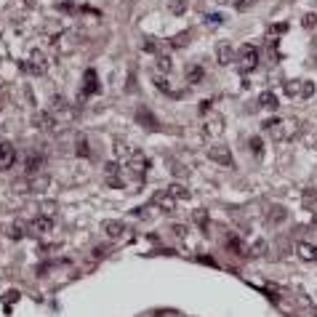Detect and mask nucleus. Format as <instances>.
Wrapping results in <instances>:
<instances>
[{"mask_svg": "<svg viewBox=\"0 0 317 317\" xmlns=\"http://www.w3.org/2000/svg\"><path fill=\"white\" fill-rule=\"evenodd\" d=\"M123 168H125V176H128V179L144 181L147 179V171H149V160H147V155H144L141 149H134L131 157H128V163H125Z\"/></svg>", "mask_w": 317, "mask_h": 317, "instance_id": "f257e3e1", "label": "nucleus"}, {"mask_svg": "<svg viewBox=\"0 0 317 317\" xmlns=\"http://www.w3.org/2000/svg\"><path fill=\"white\" fill-rule=\"evenodd\" d=\"M264 128L269 131V136H272L275 141H288V139L296 136L299 123H296V120H267V123H264Z\"/></svg>", "mask_w": 317, "mask_h": 317, "instance_id": "f03ea898", "label": "nucleus"}, {"mask_svg": "<svg viewBox=\"0 0 317 317\" xmlns=\"http://www.w3.org/2000/svg\"><path fill=\"white\" fill-rule=\"evenodd\" d=\"M48 70V59L40 48H35L30 54V59H24L22 62V72H27V75H43V72Z\"/></svg>", "mask_w": 317, "mask_h": 317, "instance_id": "7ed1b4c3", "label": "nucleus"}, {"mask_svg": "<svg viewBox=\"0 0 317 317\" xmlns=\"http://www.w3.org/2000/svg\"><path fill=\"white\" fill-rule=\"evenodd\" d=\"M104 179H107V184H109V187H115V189H120V187H125V184H128L125 168H123L117 160H112V163H107V166H104Z\"/></svg>", "mask_w": 317, "mask_h": 317, "instance_id": "20e7f679", "label": "nucleus"}, {"mask_svg": "<svg viewBox=\"0 0 317 317\" xmlns=\"http://www.w3.org/2000/svg\"><path fill=\"white\" fill-rule=\"evenodd\" d=\"M256 67H259V51H256V45H243L240 59H237V70L240 72H253Z\"/></svg>", "mask_w": 317, "mask_h": 317, "instance_id": "39448f33", "label": "nucleus"}, {"mask_svg": "<svg viewBox=\"0 0 317 317\" xmlns=\"http://www.w3.org/2000/svg\"><path fill=\"white\" fill-rule=\"evenodd\" d=\"M30 224V237H45V235H51L54 232V219L51 216H35L32 221H27Z\"/></svg>", "mask_w": 317, "mask_h": 317, "instance_id": "423d86ee", "label": "nucleus"}, {"mask_svg": "<svg viewBox=\"0 0 317 317\" xmlns=\"http://www.w3.org/2000/svg\"><path fill=\"white\" fill-rule=\"evenodd\" d=\"M48 184H51V176L48 174H43V171H37V174H32L27 181H24V189L32 195H43L45 189H48Z\"/></svg>", "mask_w": 317, "mask_h": 317, "instance_id": "0eeeda50", "label": "nucleus"}, {"mask_svg": "<svg viewBox=\"0 0 317 317\" xmlns=\"http://www.w3.org/2000/svg\"><path fill=\"white\" fill-rule=\"evenodd\" d=\"M221 134H224V117L219 115V112H213V115H208L206 120H203V136L216 139Z\"/></svg>", "mask_w": 317, "mask_h": 317, "instance_id": "6e6552de", "label": "nucleus"}, {"mask_svg": "<svg viewBox=\"0 0 317 317\" xmlns=\"http://www.w3.org/2000/svg\"><path fill=\"white\" fill-rule=\"evenodd\" d=\"M208 160H213L216 166H232V152L229 147H224V144H213V147L208 149Z\"/></svg>", "mask_w": 317, "mask_h": 317, "instance_id": "1a4fd4ad", "label": "nucleus"}, {"mask_svg": "<svg viewBox=\"0 0 317 317\" xmlns=\"http://www.w3.org/2000/svg\"><path fill=\"white\" fill-rule=\"evenodd\" d=\"M16 163V149L11 141H0V171H8L14 168Z\"/></svg>", "mask_w": 317, "mask_h": 317, "instance_id": "9d476101", "label": "nucleus"}, {"mask_svg": "<svg viewBox=\"0 0 317 317\" xmlns=\"http://www.w3.org/2000/svg\"><path fill=\"white\" fill-rule=\"evenodd\" d=\"M32 120H35V125H37V128H40V131H48V134H51V131H56V115H54V112H35V117H32Z\"/></svg>", "mask_w": 317, "mask_h": 317, "instance_id": "9b49d317", "label": "nucleus"}, {"mask_svg": "<svg viewBox=\"0 0 317 317\" xmlns=\"http://www.w3.org/2000/svg\"><path fill=\"white\" fill-rule=\"evenodd\" d=\"M99 91V77H96V70H85L83 75V91H80V99H88L91 94Z\"/></svg>", "mask_w": 317, "mask_h": 317, "instance_id": "f8f14e48", "label": "nucleus"}, {"mask_svg": "<svg viewBox=\"0 0 317 317\" xmlns=\"http://www.w3.org/2000/svg\"><path fill=\"white\" fill-rule=\"evenodd\" d=\"M43 163H45V155H40V152L32 149L27 155V163H24V171H27V176L37 174V171H43Z\"/></svg>", "mask_w": 317, "mask_h": 317, "instance_id": "ddd939ff", "label": "nucleus"}, {"mask_svg": "<svg viewBox=\"0 0 317 317\" xmlns=\"http://www.w3.org/2000/svg\"><path fill=\"white\" fill-rule=\"evenodd\" d=\"M296 256H299L301 261H317V246L312 243H296Z\"/></svg>", "mask_w": 317, "mask_h": 317, "instance_id": "4468645a", "label": "nucleus"}, {"mask_svg": "<svg viewBox=\"0 0 317 317\" xmlns=\"http://www.w3.org/2000/svg\"><path fill=\"white\" fill-rule=\"evenodd\" d=\"M216 62L221 64V67H227V64L235 62V48L229 43H219V48H216Z\"/></svg>", "mask_w": 317, "mask_h": 317, "instance_id": "2eb2a0df", "label": "nucleus"}, {"mask_svg": "<svg viewBox=\"0 0 317 317\" xmlns=\"http://www.w3.org/2000/svg\"><path fill=\"white\" fill-rule=\"evenodd\" d=\"M152 203H155V206L160 208V211H166V213H171V211L176 208V200H174V197H171V195L166 192V189H163V192H155V197H152Z\"/></svg>", "mask_w": 317, "mask_h": 317, "instance_id": "dca6fc26", "label": "nucleus"}, {"mask_svg": "<svg viewBox=\"0 0 317 317\" xmlns=\"http://www.w3.org/2000/svg\"><path fill=\"white\" fill-rule=\"evenodd\" d=\"M102 229H104V235H107V237H123L125 235V224L117 221V219H107L102 224Z\"/></svg>", "mask_w": 317, "mask_h": 317, "instance_id": "f3484780", "label": "nucleus"}, {"mask_svg": "<svg viewBox=\"0 0 317 317\" xmlns=\"http://www.w3.org/2000/svg\"><path fill=\"white\" fill-rule=\"evenodd\" d=\"M8 237H14V240H22V237H30V224L16 219L14 224L8 227Z\"/></svg>", "mask_w": 317, "mask_h": 317, "instance_id": "a211bd4d", "label": "nucleus"}, {"mask_svg": "<svg viewBox=\"0 0 317 317\" xmlns=\"http://www.w3.org/2000/svg\"><path fill=\"white\" fill-rule=\"evenodd\" d=\"M155 72H160V75H171V72H174V59H171L168 54H157Z\"/></svg>", "mask_w": 317, "mask_h": 317, "instance_id": "6ab92c4d", "label": "nucleus"}, {"mask_svg": "<svg viewBox=\"0 0 317 317\" xmlns=\"http://www.w3.org/2000/svg\"><path fill=\"white\" fill-rule=\"evenodd\" d=\"M288 219V211L282 208V206H272L269 208V216H267V224L269 227H275V224H282Z\"/></svg>", "mask_w": 317, "mask_h": 317, "instance_id": "aec40b11", "label": "nucleus"}, {"mask_svg": "<svg viewBox=\"0 0 317 317\" xmlns=\"http://www.w3.org/2000/svg\"><path fill=\"white\" fill-rule=\"evenodd\" d=\"M136 120L141 123V125H147L149 131H157V120H155V115H152V112H147V107H139L136 109Z\"/></svg>", "mask_w": 317, "mask_h": 317, "instance_id": "412c9836", "label": "nucleus"}, {"mask_svg": "<svg viewBox=\"0 0 317 317\" xmlns=\"http://www.w3.org/2000/svg\"><path fill=\"white\" fill-rule=\"evenodd\" d=\"M131 152H134V147H131V144H125V141H115V160L120 163V166H125V163H128Z\"/></svg>", "mask_w": 317, "mask_h": 317, "instance_id": "4be33fe9", "label": "nucleus"}, {"mask_svg": "<svg viewBox=\"0 0 317 317\" xmlns=\"http://www.w3.org/2000/svg\"><path fill=\"white\" fill-rule=\"evenodd\" d=\"M256 102H259V107H264V109H277L280 107V102H277V96L272 94V91H261Z\"/></svg>", "mask_w": 317, "mask_h": 317, "instance_id": "5701e85b", "label": "nucleus"}, {"mask_svg": "<svg viewBox=\"0 0 317 317\" xmlns=\"http://www.w3.org/2000/svg\"><path fill=\"white\" fill-rule=\"evenodd\" d=\"M250 259H264V256H269V243L267 240H256L253 246L248 248Z\"/></svg>", "mask_w": 317, "mask_h": 317, "instance_id": "b1692460", "label": "nucleus"}, {"mask_svg": "<svg viewBox=\"0 0 317 317\" xmlns=\"http://www.w3.org/2000/svg\"><path fill=\"white\" fill-rule=\"evenodd\" d=\"M203 75H206V70H203L200 64H192V67H187V72H184V77H187L189 85H197L203 80Z\"/></svg>", "mask_w": 317, "mask_h": 317, "instance_id": "393cba45", "label": "nucleus"}, {"mask_svg": "<svg viewBox=\"0 0 317 317\" xmlns=\"http://www.w3.org/2000/svg\"><path fill=\"white\" fill-rule=\"evenodd\" d=\"M51 112H54V115H67L70 112V104H67V99H64L62 94H56L54 99H51Z\"/></svg>", "mask_w": 317, "mask_h": 317, "instance_id": "a878e982", "label": "nucleus"}, {"mask_svg": "<svg viewBox=\"0 0 317 317\" xmlns=\"http://www.w3.org/2000/svg\"><path fill=\"white\" fill-rule=\"evenodd\" d=\"M224 246H227V250H232V253H246V246H243V240L237 235H227L224 237Z\"/></svg>", "mask_w": 317, "mask_h": 317, "instance_id": "bb28decb", "label": "nucleus"}, {"mask_svg": "<svg viewBox=\"0 0 317 317\" xmlns=\"http://www.w3.org/2000/svg\"><path fill=\"white\" fill-rule=\"evenodd\" d=\"M166 192L174 197V200H189V189L184 187V184H171Z\"/></svg>", "mask_w": 317, "mask_h": 317, "instance_id": "cd10ccee", "label": "nucleus"}, {"mask_svg": "<svg viewBox=\"0 0 317 317\" xmlns=\"http://www.w3.org/2000/svg\"><path fill=\"white\" fill-rule=\"evenodd\" d=\"M152 80H155V85H157V91H160V94H174V91H171V85H168V75L152 72Z\"/></svg>", "mask_w": 317, "mask_h": 317, "instance_id": "c85d7f7f", "label": "nucleus"}, {"mask_svg": "<svg viewBox=\"0 0 317 317\" xmlns=\"http://www.w3.org/2000/svg\"><path fill=\"white\" fill-rule=\"evenodd\" d=\"M75 152H77V157H85V160L91 157V147H88V139H85V136H77Z\"/></svg>", "mask_w": 317, "mask_h": 317, "instance_id": "c756f323", "label": "nucleus"}, {"mask_svg": "<svg viewBox=\"0 0 317 317\" xmlns=\"http://www.w3.org/2000/svg\"><path fill=\"white\" fill-rule=\"evenodd\" d=\"M203 22H206V27H221V22H224V16L221 14H206V19H203Z\"/></svg>", "mask_w": 317, "mask_h": 317, "instance_id": "7c9ffc66", "label": "nucleus"}, {"mask_svg": "<svg viewBox=\"0 0 317 317\" xmlns=\"http://www.w3.org/2000/svg\"><path fill=\"white\" fill-rule=\"evenodd\" d=\"M144 51H147V54H163V45H160V40H144Z\"/></svg>", "mask_w": 317, "mask_h": 317, "instance_id": "2f4dec72", "label": "nucleus"}, {"mask_svg": "<svg viewBox=\"0 0 317 317\" xmlns=\"http://www.w3.org/2000/svg\"><path fill=\"white\" fill-rule=\"evenodd\" d=\"M248 144H250V152H253L256 157H261V152H264V141H261V136H253Z\"/></svg>", "mask_w": 317, "mask_h": 317, "instance_id": "473e14b6", "label": "nucleus"}, {"mask_svg": "<svg viewBox=\"0 0 317 317\" xmlns=\"http://www.w3.org/2000/svg\"><path fill=\"white\" fill-rule=\"evenodd\" d=\"M171 235H174V237H179V240H184V237L189 235V229L184 227V224H174V227H171Z\"/></svg>", "mask_w": 317, "mask_h": 317, "instance_id": "72a5a7b5", "label": "nucleus"}, {"mask_svg": "<svg viewBox=\"0 0 317 317\" xmlns=\"http://www.w3.org/2000/svg\"><path fill=\"white\" fill-rule=\"evenodd\" d=\"M312 94H315V83H312V80H304V83H301V96L309 99Z\"/></svg>", "mask_w": 317, "mask_h": 317, "instance_id": "f704fd0d", "label": "nucleus"}, {"mask_svg": "<svg viewBox=\"0 0 317 317\" xmlns=\"http://www.w3.org/2000/svg\"><path fill=\"white\" fill-rule=\"evenodd\" d=\"M301 24H304L307 30H315V27H317V14H307V16L301 19Z\"/></svg>", "mask_w": 317, "mask_h": 317, "instance_id": "c9c22d12", "label": "nucleus"}, {"mask_svg": "<svg viewBox=\"0 0 317 317\" xmlns=\"http://www.w3.org/2000/svg\"><path fill=\"white\" fill-rule=\"evenodd\" d=\"M253 3H256V0H235L232 5H235V11H248Z\"/></svg>", "mask_w": 317, "mask_h": 317, "instance_id": "e433bc0d", "label": "nucleus"}, {"mask_svg": "<svg viewBox=\"0 0 317 317\" xmlns=\"http://www.w3.org/2000/svg\"><path fill=\"white\" fill-rule=\"evenodd\" d=\"M171 11H174V14H184V11H187V3H184V0H174V3H171Z\"/></svg>", "mask_w": 317, "mask_h": 317, "instance_id": "4c0bfd02", "label": "nucleus"}, {"mask_svg": "<svg viewBox=\"0 0 317 317\" xmlns=\"http://www.w3.org/2000/svg\"><path fill=\"white\" fill-rule=\"evenodd\" d=\"M285 91H288L290 96H296V94H299V83H288V88H285Z\"/></svg>", "mask_w": 317, "mask_h": 317, "instance_id": "58836bf2", "label": "nucleus"}, {"mask_svg": "<svg viewBox=\"0 0 317 317\" xmlns=\"http://www.w3.org/2000/svg\"><path fill=\"white\" fill-rule=\"evenodd\" d=\"M256 3H259V0H256Z\"/></svg>", "mask_w": 317, "mask_h": 317, "instance_id": "ea45409f", "label": "nucleus"}]
</instances>
